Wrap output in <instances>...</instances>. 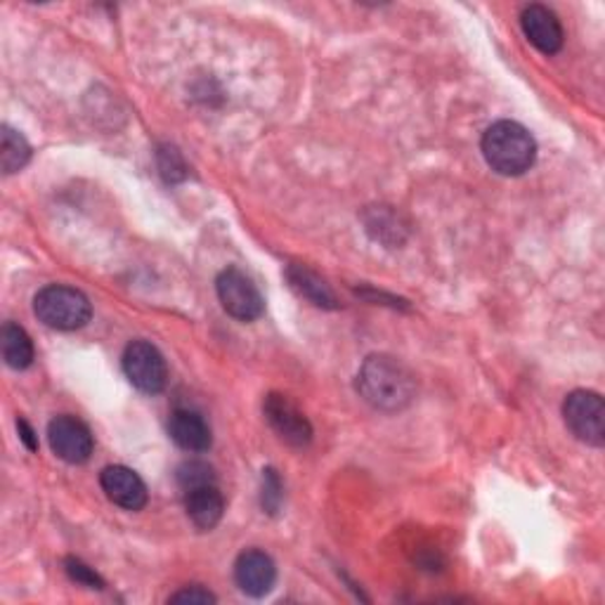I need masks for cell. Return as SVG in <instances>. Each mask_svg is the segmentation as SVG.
I'll list each match as a JSON object with an SVG mask.
<instances>
[{
	"label": "cell",
	"instance_id": "cell-6",
	"mask_svg": "<svg viewBox=\"0 0 605 605\" xmlns=\"http://www.w3.org/2000/svg\"><path fill=\"white\" fill-rule=\"evenodd\" d=\"M124 372L128 381L147 392V396H157L165 388L169 381V367H165V359L159 353L157 345L149 341H130L124 351Z\"/></svg>",
	"mask_w": 605,
	"mask_h": 605
},
{
	"label": "cell",
	"instance_id": "cell-15",
	"mask_svg": "<svg viewBox=\"0 0 605 605\" xmlns=\"http://www.w3.org/2000/svg\"><path fill=\"white\" fill-rule=\"evenodd\" d=\"M0 351H3V359L10 369H28L34 365V343L32 336L26 334L24 327L5 322L0 329Z\"/></svg>",
	"mask_w": 605,
	"mask_h": 605
},
{
	"label": "cell",
	"instance_id": "cell-19",
	"mask_svg": "<svg viewBox=\"0 0 605 605\" xmlns=\"http://www.w3.org/2000/svg\"><path fill=\"white\" fill-rule=\"evenodd\" d=\"M284 502V486L275 468H263V488H261V506L267 516H277Z\"/></svg>",
	"mask_w": 605,
	"mask_h": 605
},
{
	"label": "cell",
	"instance_id": "cell-2",
	"mask_svg": "<svg viewBox=\"0 0 605 605\" xmlns=\"http://www.w3.org/2000/svg\"><path fill=\"white\" fill-rule=\"evenodd\" d=\"M482 157L488 165L506 178H518L535 165L537 142L516 121H496L482 135Z\"/></svg>",
	"mask_w": 605,
	"mask_h": 605
},
{
	"label": "cell",
	"instance_id": "cell-9",
	"mask_svg": "<svg viewBox=\"0 0 605 605\" xmlns=\"http://www.w3.org/2000/svg\"><path fill=\"white\" fill-rule=\"evenodd\" d=\"M235 582L247 596L261 598L270 594L277 582L275 561L261 549L241 551L235 563Z\"/></svg>",
	"mask_w": 605,
	"mask_h": 605
},
{
	"label": "cell",
	"instance_id": "cell-13",
	"mask_svg": "<svg viewBox=\"0 0 605 605\" xmlns=\"http://www.w3.org/2000/svg\"><path fill=\"white\" fill-rule=\"evenodd\" d=\"M185 509L194 527L208 533V529H214L222 521L225 499L216 482H210V486H199L185 492Z\"/></svg>",
	"mask_w": 605,
	"mask_h": 605
},
{
	"label": "cell",
	"instance_id": "cell-20",
	"mask_svg": "<svg viewBox=\"0 0 605 605\" xmlns=\"http://www.w3.org/2000/svg\"><path fill=\"white\" fill-rule=\"evenodd\" d=\"M159 171L169 183H178V180L187 178V165L183 157H180V151L173 147L159 149Z\"/></svg>",
	"mask_w": 605,
	"mask_h": 605
},
{
	"label": "cell",
	"instance_id": "cell-10",
	"mask_svg": "<svg viewBox=\"0 0 605 605\" xmlns=\"http://www.w3.org/2000/svg\"><path fill=\"white\" fill-rule=\"evenodd\" d=\"M100 486L110 502L126 511H140L147 506V486L128 466H107L100 473Z\"/></svg>",
	"mask_w": 605,
	"mask_h": 605
},
{
	"label": "cell",
	"instance_id": "cell-12",
	"mask_svg": "<svg viewBox=\"0 0 605 605\" xmlns=\"http://www.w3.org/2000/svg\"><path fill=\"white\" fill-rule=\"evenodd\" d=\"M169 435L185 452H208L214 445V433L206 419L192 410H175L169 421Z\"/></svg>",
	"mask_w": 605,
	"mask_h": 605
},
{
	"label": "cell",
	"instance_id": "cell-1",
	"mask_svg": "<svg viewBox=\"0 0 605 605\" xmlns=\"http://www.w3.org/2000/svg\"><path fill=\"white\" fill-rule=\"evenodd\" d=\"M355 388L359 398L378 412L396 414L410 407L416 398V378L400 359L376 353L369 355L357 372Z\"/></svg>",
	"mask_w": 605,
	"mask_h": 605
},
{
	"label": "cell",
	"instance_id": "cell-16",
	"mask_svg": "<svg viewBox=\"0 0 605 605\" xmlns=\"http://www.w3.org/2000/svg\"><path fill=\"white\" fill-rule=\"evenodd\" d=\"M28 159H32V145L26 142L20 130L3 124L0 128V169L5 175H12L22 171Z\"/></svg>",
	"mask_w": 605,
	"mask_h": 605
},
{
	"label": "cell",
	"instance_id": "cell-18",
	"mask_svg": "<svg viewBox=\"0 0 605 605\" xmlns=\"http://www.w3.org/2000/svg\"><path fill=\"white\" fill-rule=\"evenodd\" d=\"M178 486L183 488L185 492L192 490V488H199V486H210V482H216V473L214 468H210L206 461H185L180 464L178 468Z\"/></svg>",
	"mask_w": 605,
	"mask_h": 605
},
{
	"label": "cell",
	"instance_id": "cell-4",
	"mask_svg": "<svg viewBox=\"0 0 605 605\" xmlns=\"http://www.w3.org/2000/svg\"><path fill=\"white\" fill-rule=\"evenodd\" d=\"M568 431L589 447L605 443V404L594 390H572L563 402Z\"/></svg>",
	"mask_w": 605,
	"mask_h": 605
},
{
	"label": "cell",
	"instance_id": "cell-21",
	"mask_svg": "<svg viewBox=\"0 0 605 605\" xmlns=\"http://www.w3.org/2000/svg\"><path fill=\"white\" fill-rule=\"evenodd\" d=\"M65 570H67V574H69V578L76 584H83V586H90V589H104V580L100 578V574L93 568L85 566L81 561V558L69 556L67 561H65Z\"/></svg>",
	"mask_w": 605,
	"mask_h": 605
},
{
	"label": "cell",
	"instance_id": "cell-11",
	"mask_svg": "<svg viewBox=\"0 0 605 605\" xmlns=\"http://www.w3.org/2000/svg\"><path fill=\"white\" fill-rule=\"evenodd\" d=\"M521 26L525 38L544 55H556L563 48V26L556 12L547 5H527L521 12Z\"/></svg>",
	"mask_w": 605,
	"mask_h": 605
},
{
	"label": "cell",
	"instance_id": "cell-14",
	"mask_svg": "<svg viewBox=\"0 0 605 605\" xmlns=\"http://www.w3.org/2000/svg\"><path fill=\"white\" fill-rule=\"evenodd\" d=\"M286 279H289L292 289L300 296L310 300L312 306L324 308V310H336L339 300L334 292L329 289V284L317 275V272L308 270L306 265H289L286 267Z\"/></svg>",
	"mask_w": 605,
	"mask_h": 605
},
{
	"label": "cell",
	"instance_id": "cell-17",
	"mask_svg": "<svg viewBox=\"0 0 605 605\" xmlns=\"http://www.w3.org/2000/svg\"><path fill=\"white\" fill-rule=\"evenodd\" d=\"M365 222H367V230L378 241H384V244H402L404 227L400 225L398 216L392 214V210H388L386 206H376V208L367 210Z\"/></svg>",
	"mask_w": 605,
	"mask_h": 605
},
{
	"label": "cell",
	"instance_id": "cell-8",
	"mask_svg": "<svg viewBox=\"0 0 605 605\" xmlns=\"http://www.w3.org/2000/svg\"><path fill=\"white\" fill-rule=\"evenodd\" d=\"M263 414L270 429L279 435V441L292 447H308L312 443V426L308 416L298 407L282 396V392H270L263 402Z\"/></svg>",
	"mask_w": 605,
	"mask_h": 605
},
{
	"label": "cell",
	"instance_id": "cell-7",
	"mask_svg": "<svg viewBox=\"0 0 605 605\" xmlns=\"http://www.w3.org/2000/svg\"><path fill=\"white\" fill-rule=\"evenodd\" d=\"M48 443L59 459L73 466L85 464L93 457L95 449L93 433H90V429L81 419H76L71 414L55 416L48 423Z\"/></svg>",
	"mask_w": 605,
	"mask_h": 605
},
{
	"label": "cell",
	"instance_id": "cell-23",
	"mask_svg": "<svg viewBox=\"0 0 605 605\" xmlns=\"http://www.w3.org/2000/svg\"><path fill=\"white\" fill-rule=\"evenodd\" d=\"M18 431H20V437H22V443L26 445L28 452H36L38 449V437L34 433V429L28 426V423L24 419H18Z\"/></svg>",
	"mask_w": 605,
	"mask_h": 605
},
{
	"label": "cell",
	"instance_id": "cell-3",
	"mask_svg": "<svg viewBox=\"0 0 605 605\" xmlns=\"http://www.w3.org/2000/svg\"><path fill=\"white\" fill-rule=\"evenodd\" d=\"M34 312L45 327L57 331H76L90 322L93 306H90L88 296L73 289V286L50 284L36 294Z\"/></svg>",
	"mask_w": 605,
	"mask_h": 605
},
{
	"label": "cell",
	"instance_id": "cell-22",
	"mask_svg": "<svg viewBox=\"0 0 605 605\" xmlns=\"http://www.w3.org/2000/svg\"><path fill=\"white\" fill-rule=\"evenodd\" d=\"M218 598L214 596V594H210L208 592V589H204V586H185L183 589V592H178V594H173L171 598H169V603H199V605H204V603H216Z\"/></svg>",
	"mask_w": 605,
	"mask_h": 605
},
{
	"label": "cell",
	"instance_id": "cell-5",
	"mask_svg": "<svg viewBox=\"0 0 605 605\" xmlns=\"http://www.w3.org/2000/svg\"><path fill=\"white\" fill-rule=\"evenodd\" d=\"M216 292L222 310L239 322L259 320L265 310V300L259 292V286L237 267H227L220 272L216 279Z\"/></svg>",
	"mask_w": 605,
	"mask_h": 605
}]
</instances>
